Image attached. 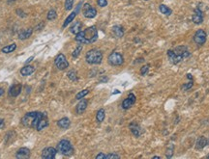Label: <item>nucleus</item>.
I'll return each instance as SVG.
<instances>
[{
	"label": "nucleus",
	"mask_w": 209,
	"mask_h": 159,
	"mask_svg": "<svg viewBox=\"0 0 209 159\" xmlns=\"http://www.w3.org/2000/svg\"><path fill=\"white\" fill-rule=\"evenodd\" d=\"M82 2H80V4H78L77 6V8H76V10L74 11V12H72L69 16L67 17V18L65 19V21H64V23H63V28H65V27H67L72 21H73L74 19H75V18L77 17V13L80 12V10H81V7H82Z\"/></svg>",
	"instance_id": "12"
},
{
	"label": "nucleus",
	"mask_w": 209,
	"mask_h": 159,
	"mask_svg": "<svg viewBox=\"0 0 209 159\" xmlns=\"http://www.w3.org/2000/svg\"><path fill=\"white\" fill-rule=\"evenodd\" d=\"M18 159H27L30 157V150L27 148H20L16 153Z\"/></svg>",
	"instance_id": "16"
},
{
	"label": "nucleus",
	"mask_w": 209,
	"mask_h": 159,
	"mask_svg": "<svg viewBox=\"0 0 209 159\" xmlns=\"http://www.w3.org/2000/svg\"><path fill=\"white\" fill-rule=\"evenodd\" d=\"M82 50V45H81V43H80V46H77L76 47V49L73 51V53H72V56H73V58H77L78 56H80Z\"/></svg>",
	"instance_id": "30"
},
{
	"label": "nucleus",
	"mask_w": 209,
	"mask_h": 159,
	"mask_svg": "<svg viewBox=\"0 0 209 159\" xmlns=\"http://www.w3.org/2000/svg\"><path fill=\"white\" fill-rule=\"evenodd\" d=\"M16 49H17V45H16V43H11V45H9V46H4V47L1 49V52L8 54V53L14 52Z\"/></svg>",
	"instance_id": "25"
},
{
	"label": "nucleus",
	"mask_w": 209,
	"mask_h": 159,
	"mask_svg": "<svg viewBox=\"0 0 209 159\" xmlns=\"http://www.w3.org/2000/svg\"><path fill=\"white\" fill-rule=\"evenodd\" d=\"M47 113H42L39 111H33V112H28L26 113L20 120L21 125L25 127H31V128H36L39 121L44 117Z\"/></svg>",
	"instance_id": "3"
},
{
	"label": "nucleus",
	"mask_w": 209,
	"mask_h": 159,
	"mask_svg": "<svg viewBox=\"0 0 209 159\" xmlns=\"http://www.w3.org/2000/svg\"><path fill=\"white\" fill-rule=\"evenodd\" d=\"M107 77H103V78H101V80H100V82H107Z\"/></svg>",
	"instance_id": "43"
},
{
	"label": "nucleus",
	"mask_w": 209,
	"mask_h": 159,
	"mask_svg": "<svg viewBox=\"0 0 209 159\" xmlns=\"http://www.w3.org/2000/svg\"><path fill=\"white\" fill-rule=\"evenodd\" d=\"M67 76L71 81H77V72L75 70H70L67 74Z\"/></svg>",
	"instance_id": "31"
},
{
	"label": "nucleus",
	"mask_w": 209,
	"mask_h": 159,
	"mask_svg": "<svg viewBox=\"0 0 209 159\" xmlns=\"http://www.w3.org/2000/svg\"><path fill=\"white\" fill-rule=\"evenodd\" d=\"M35 71V68L30 65H26L23 69L20 70V74L23 76H29Z\"/></svg>",
	"instance_id": "19"
},
{
	"label": "nucleus",
	"mask_w": 209,
	"mask_h": 159,
	"mask_svg": "<svg viewBox=\"0 0 209 159\" xmlns=\"http://www.w3.org/2000/svg\"><path fill=\"white\" fill-rule=\"evenodd\" d=\"M208 143H209V140L207 138H205V137L201 136L198 139V141L196 143V149H203L207 146Z\"/></svg>",
	"instance_id": "18"
},
{
	"label": "nucleus",
	"mask_w": 209,
	"mask_h": 159,
	"mask_svg": "<svg viewBox=\"0 0 209 159\" xmlns=\"http://www.w3.org/2000/svg\"><path fill=\"white\" fill-rule=\"evenodd\" d=\"M44 25H45V23L44 22H41L40 24H38L37 26H36V29H38V30H41V29L44 27Z\"/></svg>",
	"instance_id": "40"
},
{
	"label": "nucleus",
	"mask_w": 209,
	"mask_h": 159,
	"mask_svg": "<svg viewBox=\"0 0 209 159\" xmlns=\"http://www.w3.org/2000/svg\"><path fill=\"white\" fill-rule=\"evenodd\" d=\"M5 125V122H4V120L3 119H0V129L3 128Z\"/></svg>",
	"instance_id": "41"
},
{
	"label": "nucleus",
	"mask_w": 209,
	"mask_h": 159,
	"mask_svg": "<svg viewBox=\"0 0 209 159\" xmlns=\"http://www.w3.org/2000/svg\"><path fill=\"white\" fill-rule=\"evenodd\" d=\"M149 65H144L143 67H141L140 68V74L142 75V76H144L147 72H148V70H149Z\"/></svg>",
	"instance_id": "34"
},
{
	"label": "nucleus",
	"mask_w": 209,
	"mask_h": 159,
	"mask_svg": "<svg viewBox=\"0 0 209 159\" xmlns=\"http://www.w3.org/2000/svg\"><path fill=\"white\" fill-rule=\"evenodd\" d=\"M145 1H147V0H145Z\"/></svg>",
	"instance_id": "48"
},
{
	"label": "nucleus",
	"mask_w": 209,
	"mask_h": 159,
	"mask_svg": "<svg viewBox=\"0 0 209 159\" xmlns=\"http://www.w3.org/2000/svg\"><path fill=\"white\" fill-rule=\"evenodd\" d=\"M159 10L162 14H165V16H170V14H172V10L169 9L168 6H165L164 4H161L160 7H159Z\"/></svg>",
	"instance_id": "27"
},
{
	"label": "nucleus",
	"mask_w": 209,
	"mask_h": 159,
	"mask_svg": "<svg viewBox=\"0 0 209 159\" xmlns=\"http://www.w3.org/2000/svg\"><path fill=\"white\" fill-rule=\"evenodd\" d=\"M193 85H194V82H193V80H191L190 82L186 83V84H184V85L182 86V90H183V91H188L189 89L192 88Z\"/></svg>",
	"instance_id": "35"
},
{
	"label": "nucleus",
	"mask_w": 209,
	"mask_h": 159,
	"mask_svg": "<svg viewBox=\"0 0 209 159\" xmlns=\"http://www.w3.org/2000/svg\"><path fill=\"white\" fill-rule=\"evenodd\" d=\"M82 24L81 21H76V22L70 27V32L72 34L77 35L78 32L82 31Z\"/></svg>",
	"instance_id": "24"
},
{
	"label": "nucleus",
	"mask_w": 209,
	"mask_h": 159,
	"mask_svg": "<svg viewBox=\"0 0 209 159\" xmlns=\"http://www.w3.org/2000/svg\"><path fill=\"white\" fill-rule=\"evenodd\" d=\"M4 93V89H2V88H0V97H1L2 95Z\"/></svg>",
	"instance_id": "45"
},
{
	"label": "nucleus",
	"mask_w": 209,
	"mask_h": 159,
	"mask_svg": "<svg viewBox=\"0 0 209 159\" xmlns=\"http://www.w3.org/2000/svg\"><path fill=\"white\" fill-rule=\"evenodd\" d=\"M97 4L101 8H104V7L107 5V0H97Z\"/></svg>",
	"instance_id": "37"
},
{
	"label": "nucleus",
	"mask_w": 209,
	"mask_h": 159,
	"mask_svg": "<svg viewBox=\"0 0 209 159\" xmlns=\"http://www.w3.org/2000/svg\"><path fill=\"white\" fill-rule=\"evenodd\" d=\"M54 64H55L56 68L58 69L59 70H66L69 67V63H68V61L66 59V57H65V55L62 54V53L58 54L55 57Z\"/></svg>",
	"instance_id": "7"
},
{
	"label": "nucleus",
	"mask_w": 209,
	"mask_h": 159,
	"mask_svg": "<svg viewBox=\"0 0 209 159\" xmlns=\"http://www.w3.org/2000/svg\"><path fill=\"white\" fill-rule=\"evenodd\" d=\"M33 59H34V56H31V57H29V58H28V59H27V60H26V62H25V64H26V65H27V64H28V63H30V62H31V61H32V60H33Z\"/></svg>",
	"instance_id": "42"
},
{
	"label": "nucleus",
	"mask_w": 209,
	"mask_h": 159,
	"mask_svg": "<svg viewBox=\"0 0 209 159\" xmlns=\"http://www.w3.org/2000/svg\"><path fill=\"white\" fill-rule=\"evenodd\" d=\"M190 52L187 46H177L173 50H168V56L169 62L173 65H176L181 62L183 59H187L190 57Z\"/></svg>",
	"instance_id": "2"
},
{
	"label": "nucleus",
	"mask_w": 209,
	"mask_h": 159,
	"mask_svg": "<svg viewBox=\"0 0 209 159\" xmlns=\"http://www.w3.org/2000/svg\"><path fill=\"white\" fill-rule=\"evenodd\" d=\"M206 158H209V154H208V155L206 156Z\"/></svg>",
	"instance_id": "47"
},
{
	"label": "nucleus",
	"mask_w": 209,
	"mask_h": 159,
	"mask_svg": "<svg viewBox=\"0 0 209 159\" xmlns=\"http://www.w3.org/2000/svg\"><path fill=\"white\" fill-rule=\"evenodd\" d=\"M21 90H23V85L19 83L14 84L9 89V96L12 97H17L18 96H19V93H21Z\"/></svg>",
	"instance_id": "14"
},
{
	"label": "nucleus",
	"mask_w": 209,
	"mask_h": 159,
	"mask_svg": "<svg viewBox=\"0 0 209 159\" xmlns=\"http://www.w3.org/2000/svg\"><path fill=\"white\" fill-rule=\"evenodd\" d=\"M48 125V117H47V115H45L44 117H43V118L39 121L38 125H37V126H36L35 129L37 130V131H41V130L45 129Z\"/></svg>",
	"instance_id": "17"
},
{
	"label": "nucleus",
	"mask_w": 209,
	"mask_h": 159,
	"mask_svg": "<svg viewBox=\"0 0 209 159\" xmlns=\"http://www.w3.org/2000/svg\"><path fill=\"white\" fill-rule=\"evenodd\" d=\"M120 156L118 154H115V153H109V154H106V159H119Z\"/></svg>",
	"instance_id": "36"
},
{
	"label": "nucleus",
	"mask_w": 209,
	"mask_h": 159,
	"mask_svg": "<svg viewBox=\"0 0 209 159\" xmlns=\"http://www.w3.org/2000/svg\"><path fill=\"white\" fill-rule=\"evenodd\" d=\"M88 93H89V90L88 89H84V90H82V91H81V92H78L77 95H76V99H82V98H83L86 95H88Z\"/></svg>",
	"instance_id": "29"
},
{
	"label": "nucleus",
	"mask_w": 209,
	"mask_h": 159,
	"mask_svg": "<svg viewBox=\"0 0 209 159\" xmlns=\"http://www.w3.org/2000/svg\"><path fill=\"white\" fill-rule=\"evenodd\" d=\"M107 62L112 67H119L124 63V58L122 56L121 53L113 51L110 54L109 58H107Z\"/></svg>",
	"instance_id": "6"
},
{
	"label": "nucleus",
	"mask_w": 209,
	"mask_h": 159,
	"mask_svg": "<svg viewBox=\"0 0 209 159\" xmlns=\"http://www.w3.org/2000/svg\"><path fill=\"white\" fill-rule=\"evenodd\" d=\"M206 33L205 31H203V29H199V30H198L196 32V34H194V42L197 43V45L199 46H203L205 42H206Z\"/></svg>",
	"instance_id": "9"
},
{
	"label": "nucleus",
	"mask_w": 209,
	"mask_h": 159,
	"mask_svg": "<svg viewBox=\"0 0 209 159\" xmlns=\"http://www.w3.org/2000/svg\"><path fill=\"white\" fill-rule=\"evenodd\" d=\"M17 14H19V17H23V18H25L26 17V14H24V12L23 10H20V9H18L17 10Z\"/></svg>",
	"instance_id": "38"
},
{
	"label": "nucleus",
	"mask_w": 209,
	"mask_h": 159,
	"mask_svg": "<svg viewBox=\"0 0 209 159\" xmlns=\"http://www.w3.org/2000/svg\"><path fill=\"white\" fill-rule=\"evenodd\" d=\"M136 96L134 95L133 93H130L129 95H128V97H127V98H125L123 101H122L121 106H122V108H123V109L128 110V109H130V108H131L136 103Z\"/></svg>",
	"instance_id": "10"
},
{
	"label": "nucleus",
	"mask_w": 209,
	"mask_h": 159,
	"mask_svg": "<svg viewBox=\"0 0 209 159\" xmlns=\"http://www.w3.org/2000/svg\"><path fill=\"white\" fill-rule=\"evenodd\" d=\"M173 149H174V146H173V145L169 146V148L167 149V153H165V154H167V157L168 158H171L172 157V155H173Z\"/></svg>",
	"instance_id": "33"
},
{
	"label": "nucleus",
	"mask_w": 209,
	"mask_h": 159,
	"mask_svg": "<svg viewBox=\"0 0 209 159\" xmlns=\"http://www.w3.org/2000/svg\"><path fill=\"white\" fill-rule=\"evenodd\" d=\"M160 156H153V159H160Z\"/></svg>",
	"instance_id": "46"
},
{
	"label": "nucleus",
	"mask_w": 209,
	"mask_h": 159,
	"mask_svg": "<svg viewBox=\"0 0 209 159\" xmlns=\"http://www.w3.org/2000/svg\"><path fill=\"white\" fill-rule=\"evenodd\" d=\"M87 104H88L87 99H84V97L82 98V100L76 106V112H77V114H78V115L83 114V112L86 110V108H87Z\"/></svg>",
	"instance_id": "15"
},
{
	"label": "nucleus",
	"mask_w": 209,
	"mask_h": 159,
	"mask_svg": "<svg viewBox=\"0 0 209 159\" xmlns=\"http://www.w3.org/2000/svg\"><path fill=\"white\" fill-rule=\"evenodd\" d=\"M74 6V0H65V10L70 11L73 9Z\"/></svg>",
	"instance_id": "32"
},
{
	"label": "nucleus",
	"mask_w": 209,
	"mask_h": 159,
	"mask_svg": "<svg viewBox=\"0 0 209 159\" xmlns=\"http://www.w3.org/2000/svg\"><path fill=\"white\" fill-rule=\"evenodd\" d=\"M82 14L86 18H94L97 16V10L89 3H85L82 7Z\"/></svg>",
	"instance_id": "8"
},
{
	"label": "nucleus",
	"mask_w": 209,
	"mask_h": 159,
	"mask_svg": "<svg viewBox=\"0 0 209 159\" xmlns=\"http://www.w3.org/2000/svg\"><path fill=\"white\" fill-rule=\"evenodd\" d=\"M105 117H106V111L105 109H99L97 114H96V120L98 122H103L104 120H105Z\"/></svg>",
	"instance_id": "26"
},
{
	"label": "nucleus",
	"mask_w": 209,
	"mask_h": 159,
	"mask_svg": "<svg viewBox=\"0 0 209 159\" xmlns=\"http://www.w3.org/2000/svg\"><path fill=\"white\" fill-rule=\"evenodd\" d=\"M112 32L116 38H122L124 36V30L123 27L120 25H114L112 27Z\"/></svg>",
	"instance_id": "23"
},
{
	"label": "nucleus",
	"mask_w": 209,
	"mask_h": 159,
	"mask_svg": "<svg viewBox=\"0 0 209 159\" xmlns=\"http://www.w3.org/2000/svg\"><path fill=\"white\" fill-rule=\"evenodd\" d=\"M85 61L90 65H99L103 61V53L99 49H90L85 55Z\"/></svg>",
	"instance_id": "4"
},
{
	"label": "nucleus",
	"mask_w": 209,
	"mask_h": 159,
	"mask_svg": "<svg viewBox=\"0 0 209 159\" xmlns=\"http://www.w3.org/2000/svg\"><path fill=\"white\" fill-rule=\"evenodd\" d=\"M96 159H106V154L103 153H99L96 156Z\"/></svg>",
	"instance_id": "39"
},
{
	"label": "nucleus",
	"mask_w": 209,
	"mask_h": 159,
	"mask_svg": "<svg viewBox=\"0 0 209 159\" xmlns=\"http://www.w3.org/2000/svg\"><path fill=\"white\" fill-rule=\"evenodd\" d=\"M70 125H71V121L66 117L60 119L58 121H57V125H58V127H60L61 129H68Z\"/></svg>",
	"instance_id": "22"
},
{
	"label": "nucleus",
	"mask_w": 209,
	"mask_h": 159,
	"mask_svg": "<svg viewBox=\"0 0 209 159\" xmlns=\"http://www.w3.org/2000/svg\"><path fill=\"white\" fill-rule=\"evenodd\" d=\"M98 39V30L96 26H90L78 32L76 35V42L81 45H90L95 42Z\"/></svg>",
	"instance_id": "1"
},
{
	"label": "nucleus",
	"mask_w": 209,
	"mask_h": 159,
	"mask_svg": "<svg viewBox=\"0 0 209 159\" xmlns=\"http://www.w3.org/2000/svg\"><path fill=\"white\" fill-rule=\"evenodd\" d=\"M57 151L65 156H70L74 153V148L69 140L63 139L57 144Z\"/></svg>",
	"instance_id": "5"
},
{
	"label": "nucleus",
	"mask_w": 209,
	"mask_h": 159,
	"mask_svg": "<svg viewBox=\"0 0 209 159\" xmlns=\"http://www.w3.org/2000/svg\"><path fill=\"white\" fill-rule=\"evenodd\" d=\"M192 20L194 24H201L203 22V14L199 8H197L194 10L192 17Z\"/></svg>",
	"instance_id": "13"
},
{
	"label": "nucleus",
	"mask_w": 209,
	"mask_h": 159,
	"mask_svg": "<svg viewBox=\"0 0 209 159\" xmlns=\"http://www.w3.org/2000/svg\"><path fill=\"white\" fill-rule=\"evenodd\" d=\"M57 153V149L52 147H48L43 149L42 151V158L43 159H53L55 158Z\"/></svg>",
	"instance_id": "11"
},
{
	"label": "nucleus",
	"mask_w": 209,
	"mask_h": 159,
	"mask_svg": "<svg viewBox=\"0 0 209 159\" xmlns=\"http://www.w3.org/2000/svg\"><path fill=\"white\" fill-rule=\"evenodd\" d=\"M33 33V29L32 28H27L25 30L21 31L19 34V40H27L28 38L31 37V35Z\"/></svg>",
	"instance_id": "21"
},
{
	"label": "nucleus",
	"mask_w": 209,
	"mask_h": 159,
	"mask_svg": "<svg viewBox=\"0 0 209 159\" xmlns=\"http://www.w3.org/2000/svg\"><path fill=\"white\" fill-rule=\"evenodd\" d=\"M57 18V14H56V11L54 9H50L47 14V18L48 20H54L55 18Z\"/></svg>",
	"instance_id": "28"
},
{
	"label": "nucleus",
	"mask_w": 209,
	"mask_h": 159,
	"mask_svg": "<svg viewBox=\"0 0 209 159\" xmlns=\"http://www.w3.org/2000/svg\"><path fill=\"white\" fill-rule=\"evenodd\" d=\"M187 77H188V78L190 79V80H193V76H192L191 74H187Z\"/></svg>",
	"instance_id": "44"
},
{
	"label": "nucleus",
	"mask_w": 209,
	"mask_h": 159,
	"mask_svg": "<svg viewBox=\"0 0 209 159\" xmlns=\"http://www.w3.org/2000/svg\"><path fill=\"white\" fill-rule=\"evenodd\" d=\"M129 127H130V129H131V132L133 133V135L135 137H140V136L141 128L140 127V125L138 124H136V122H132V124H130Z\"/></svg>",
	"instance_id": "20"
}]
</instances>
